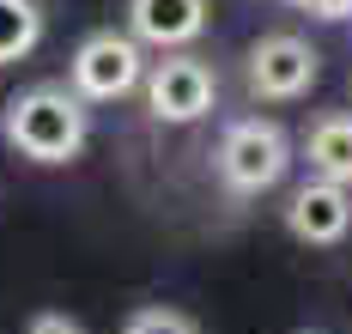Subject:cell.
<instances>
[{
	"label": "cell",
	"instance_id": "1",
	"mask_svg": "<svg viewBox=\"0 0 352 334\" xmlns=\"http://www.w3.org/2000/svg\"><path fill=\"white\" fill-rule=\"evenodd\" d=\"M6 140L36 158V164H67L73 152L85 146V104L79 91H61V85H31L6 104Z\"/></svg>",
	"mask_w": 352,
	"mask_h": 334
},
{
	"label": "cell",
	"instance_id": "2",
	"mask_svg": "<svg viewBox=\"0 0 352 334\" xmlns=\"http://www.w3.org/2000/svg\"><path fill=\"white\" fill-rule=\"evenodd\" d=\"M285 134L274 122H261V115H249L237 122L225 140H219V177L237 188V194H261L267 183H280L285 177Z\"/></svg>",
	"mask_w": 352,
	"mask_h": 334
},
{
	"label": "cell",
	"instance_id": "3",
	"mask_svg": "<svg viewBox=\"0 0 352 334\" xmlns=\"http://www.w3.org/2000/svg\"><path fill=\"white\" fill-rule=\"evenodd\" d=\"M146 61H140V43L122 37V31H98L73 49V91L91 98V104H109V98H128L140 85Z\"/></svg>",
	"mask_w": 352,
	"mask_h": 334
},
{
	"label": "cell",
	"instance_id": "4",
	"mask_svg": "<svg viewBox=\"0 0 352 334\" xmlns=\"http://www.w3.org/2000/svg\"><path fill=\"white\" fill-rule=\"evenodd\" d=\"M212 91H219L212 67L188 61V55H170L146 74V110L158 122H201L212 110Z\"/></svg>",
	"mask_w": 352,
	"mask_h": 334
},
{
	"label": "cell",
	"instance_id": "5",
	"mask_svg": "<svg viewBox=\"0 0 352 334\" xmlns=\"http://www.w3.org/2000/svg\"><path fill=\"white\" fill-rule=\"evenodd\" d=\"M249 85L255 98H298L316 85V49L304 37H261L255 55H249Z\"/></svg>",
	"mask_w": 352,
	"mask_h": 334
},
{
	"label": "cell",
	"instance_id": "6",
	"mask_svg": "<svg viewBox=\"0 0 352 334\" xmlns=\"http://www.w3.org/2000/svg\"><path fill=\"white\" fill-rule=\"evenodd\" d=\"M285 225H292V237L298 243H340L352 231V194L346 183H304L292 194V207H285Z\"/></svg>",
	"mask_w": 352,
	"mask_h": 334
},
{
	"label": "cell",
	"instance_id": "7",
	"mask_svg": "<svg viewBox=\"0 0 352 334\" xmlns=\"http://www.w3.org/2000/svg\"><path fill=\"white\" fill-rule=\"evenodd\" d=\"M128 25H134V43L182 49L207 31V0H128Z\"/></svg>",
	"mask_w": 352,
	"mask_h": 334
},
{
	"label": "cell",
	"instance_id": "8",
	"mask_svg": "<svg viewBox=\"0 0 352 334\" xmlns=\"http://www.w3.org/2000/svg\"><path fill=\"white\" fill-rule=\"evenodd\" d=\"M310 164L322 183H352V115H322L310 128Z\"/></svg>",
	"mask_w": 352,
	"mask_h": 334
},
{
	"label": "cell",
	"instance_id": "9",
	"mask_svg": "<svg viewBox=\"0 0 352 334\" xmlns=\"http://www.w3.org/2000/svg\"><path fill=\"white\" fill-rule=\"evenodd\" d=\"M36 43H43V12H36V0H0V67L19 61V55H31Z\"/></svg>",
	"mask_w": 352,
	"mask_h": 334
},
{
	"label": "cell",
	"instance_id": "10",
	"mask_svg": "<svg viewBox=\"0 0 352 334\" xmlns=\"http://www.w3.org/2000/svg\"><path fill=\"white\" fill-rule=\"evenodd\" d=\"M122 334H195V322H188V316H176V310H140Z\"/></svg>",
	"mask_w": 352,
	"mask_h": 334
},
{
	"label": "cell",
	"instance_id": "11",
	"mask_svg": "<svg viewBox=\"0 0 352 334\" xmlns=\"http://www.w3.org/2000/svg\"><path fill=\"white\" fill-rule=\"evenodd\" d=\"M310 19H352V0H298Z\"/></svg>",
	"mask_w": 352,
	"mask_h": 334
},
{
	"label": "cell",
	"instance_id": "12",
	"mask_svg": "<svg viewBox=\"0 0 352 334\" xmlns=\"http://www.w3.org/2000/svg\"><path fill=\"white\" fill-rule=\"evenodd\" d=\"M25 334H79V322H73V316H55V310H49V316H36V322H31Z\"/></svg>",
	"mask_w": 352,
	"mask_h": 334
}]
</instances>
